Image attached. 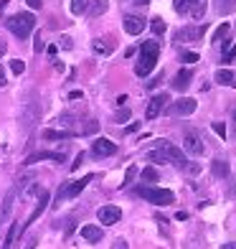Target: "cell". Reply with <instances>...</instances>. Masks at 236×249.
Listing matches in <instances>:
<instances>
[{
    "mask_svg": "<svg viewBox=\"0 0 236 249\" xmlns=\"http://www.w3.org/2000/svg\"><path fill=\"white\" fill-rule=\"evenodd\" d=\"M135 178H137V165H130V168H127V173H125V180H122V188H127Z\"/></svg>",
    "mask_w": 236,
    "mask_h": 249,
    "instance_id": "32",
    "label": "cell"
},
{
    "mask_svg": "<svg viewBox=\"0 0 236 249\" xmlns=\"http://www.w3.org/2000/svg\"><path fill=\"white\" fill-rule=\"evenodd\" d=\"M16 194H18V188H10L5 198H3V209H0V224H5L10 219V213H13V206H16Z\"/></svg>",
    "mask_w": 236,
    "mask_h": 249,
    "instance_id": "15",
    "label": "cell"
},
{
    "mask_svg": "<svg viewBox=\"0 0 236 249\" xmlns=\"http://www.w3.org/2000/svg\"><path fill=\"white\" fill-rule=\"evenodd\" d=\"M127 120H130V109H119L115 117V122H127Z\"/></svg>",
    "mask_w": 236,
    "mask_h": 249,
    "instance_id": "38",
    "label": "cell"
},
{
    "mask_svg": "<svg viewBox=\"0 0 236 249\" xmlns=\"http://www.w3.org/2000/svg\"><path fill=\"white\" fill-rule=\"evenodd\" d=\"M221 249H236V242H229V244H221Z\"/></svg>",
    "mask_w": 236,
    "mask_h": 249,
    "instance_id": "48",
    "label": "cell"
},
{
    "mask_svg": "<svg viewBox=\"0 0 236 249\" xmlns=\"http://www.w3.org/2000/svg\"><path fill=\"white\" fill-rule=\"evenodd\" d=\"M137 194L148 201V203H155V206H170L175 201V194L168 188H155V186H142Z\"/></svg>",
    "mask_w": 236,
    "mask_h": 249,
    "instance_id": "3",
    "label": "cell"
},
{
    "mask_svg": "<svg viewBox=\"0 0 236 249\" xmlns=\"http://www.w3.org/2000/svg\"><path fill=\"white\" fill-rule=\"evenodd\" d=\"M26 3H28V5L33 8V10H38V8L43 5V0H26Z\"/></svg>",
    "mask_w": 236,
    "mask_h": 249,
    "instance_id": "45",
    "label": "cell"
},
{
    "mask_svg": "<svg viewBox=\"0 0 236 249\" xmlns=\"http://www.w3.org/2000/svg\"><path fill=\"white\" fill-rule=\"evenodd\" d=\"M102 236H104L102 226H94V224L82 226V239H86L89 244H99V242H102Z\"/></svg>",
    "mask_w": 236,
    "mask_h": 249,
    "instance_id": "16",
    "label": "cell"
},
{
    "mask_svg": "<svg viewBox=\"0 0 236 249\" xmlns=\"http://www.w3.org/2000/svg\"><path fill=\"white\" fill-rule=\"evenodd\" d=\"M229 33H231V26H229V23H221V26H219L216 31H213V36H211V41H213V43H219L221 38H226Z\"/></svg>",
    "mask_w": 236,
    "mask_h": 249,
    "instance_id": "25",
    "label": "cell"
},
{
    "mask_svg": "<svg viewBox=\"0 0 236 249\" xmlns=\"http://www.w3.org/2000/svg\"><path fill=\"white\" fill-rule=\"evenodd\" d=\"M10 71H13L16 76H20V74L26 71V61H20V59H13V61H10Z\"/></svg>",
    "mask_w": 236,
    "mask_h": 249,
    "instance_id": "33",
    "label": "cell"
},
{
    "mask_svg": "<svg viewBox=\"0 0 236 249\" xmlns=\"http://www.w3.org/2000/svg\"><path fill=\"white\" fill-rule=\"evenodd\" d=\"M5 51H8V43H5V41H3V38H0V56H3V53H5Z\"/></svg>",
    "mask_w": 236,
    "mask_h": 249,
    "instance_id": "46",
    "label": "cell"
},
{
    "mask_svg": "<svg viewBox=\"0 0 236 249\" xmlns=\"http://www.w3.org/2000/svg\"><path fill=\"white\" fill-rule=\"evenodd\" d=\"M213 132H216L219 138H226V127H223V122H213Z\"/></svg>",
    "mask_w": 236,
    "mask_h": 249,
    "instance_id": "37",
    "label": "cell"
},
{
    "mask_svg": "<svg viewBox=\"0 0 236 249\" xmlns=\"http://www.w3.org/2000/svg\"><path fill=\"white\" fill-rule=\"evenodd\" d=\"M157 178H160V173H157L152 165H148V168H145V171H142V180H145V183H155Z\"/></svg>",
    "mask_w": 236,
    "mask_h": 249,
    "instance_id": "29",
    "label": "cell"
},
{
    "mask_svg": "<svg viewBox=\"0 0 236 249\" xmlns=\"http://www.w3.org/2000/svg\"><path fill=\"white\" fill-rule=\"evenodd\" d=\"M5 84V74H3V69H0V87Z\"/></svg>",
    "mask_w": 236,
    "mask_h": 249,
    "instance_id": "50",
    "label": "cell"
},
{
    "mask_svg": "<svg viewBox=\"0 0 236 249\" xmlns=\"http://www.w3.org/2000/svg\"><path fill=\"white\" fill-rule=\"evenodd\" d=\"M18 234H23V224L13 221V224H10V231H8V236H5V242H3V247H0V249H10V247H13L16 239H18Z\"/></svg>",
    "mask_w": 236,
    "mask_h": 249,
    "instance_id": "19",
    "label": "cell"
},
{
    "mask_svg": "<svg viewBox=\"0 0 236 249\" xmlns=\"http://www.w3.org/2000/svg\"><path fill=\"white\" fill-rule=\"evenodd\" d=\"M82 163H84V153H79V155H76V160L71 163V171H79V165H82Z\"/></svg>",
    "mask_w": 236,
    "mask_h": 249,
    "instance_id": "42",
    "label": "cell"
},
{
    "mask_svg": "<svg viewBox=\"0 0 236 249\" xmlns=\"http://www.w3.org/2000/svg\"><path fill=\"white\" fill-rule=\"evenodd\" d=\"M181 61H183V64H196V61H198V53H196V51H183V53H181Z\"/></svg>",
    "mask_w": 236,
    "mask_h": 249,
    "instance_id": "34",
    "label": "cell"
},
{
    "mask_svg": "<svg viewBox=\"0 0 236 249\" xmlns=\"http://www.w3.org/2000/svg\"><path fill=\"white\" fill-rule=\"evenodd\" d=\"M26 249H36V242H31V244H28Z\"/></svg>",
    "mask_w": 236,
    "mask_h": 249,
    "instance_id": "51",
    "label": "cell"
},
{
    "mask_svg": "<svg viewBox=\"0 0 236 249\" xmlns=\"http://www.w3.org/2000/svg\"><path fill=\"white\" fill-rule=\"evenodd\" d=\"M64 150L61 153H51V150H38L26 158V165H33V163H41V160H56V163H64Z\"/></svg>",
    "mask_w": 236,
    "mask_h": 249,
    "instance_id": "13",
    "label": "cell"
},
{
    "mask_svg": "<svg viewBox=\"0 0 236 249\" xmlns=\"http://www.w3.org/2000/svg\"><path fill=\"white\" fill-rule=\"evenodd\" d=\"M132 3H137V5H148L150 0H132Z\"/></svg>",
    "mask_w": 236,
    "mask_h": 249,
    "instance_id": "49",
    "label": "cell"
},
{
    "mask_svg": "<svg viewBox=\"0 0 236 249\" xmlns=\"http://www.w3.org/2000/svg\"><path fill=\"white\" fill-rule=\"evenodd\" d=\"M190 5H193V0H173V8H175V13H190Z\"/></svg>",
    "mask_w": 236,
    "mask_h": 249,
    "instance_id": "26",
    "label": "cell"
},
{
    "mask_svg": "<svg viewBox=\"0 0 236 249\" xmlns=\"http://www.w3.org/2000/svg\"><path fill=\"white\" fill-rule=\"evenodd\" d=\"M157 148H160V150L168 155V160H170L175 168H185V165H188L183 150H181V148H175L173 142H168V140H157Z\"/></svg>",
    "mask_w": 236,
    "mask_h": 249,
    "instance_id": "6",
    "label": "cell"
},
{
    "mask_svg": "<svg viewBox=\"0 0 236 249\" xmlns=\"http://www.w3.org/2000/svg\"><path fill=\"white\" fill-rule=\"evenodd\" d=\"M82 97H84L82 92H71V94H69V99H82Z\"/></svg>",
    "mask_w": 236,
    "mask_h": 249,
    "instance_id": "47",
    "label": "cell"
},
{
    "mask_svg": "<svg viewBox=\"0 0 236 249\" xmlns=\"http://www.w3.org/2000/svg\"><path fill=\"white\" fill-rule=\"evenodd\" d=\"M211 173H213V178H229L231 168H229V163L223 160V158H216V160L211 163Z\"/></svg>",
    "mask_w": 236,
    "mask_h": 249,
    "instance_id": "18",
    "label": "cell"
},
{
    "mask_svg": "<svg viewBox=\"0 0 236 249\" xmlns=\"http://www.w3.org/2000/svg\"><path fill=\"white\" fill-rule=\"evenodd\" d=\"M38 120H41V107L36 105V102H28V105L20 109V124H23L26 130H31Z\"/></svg>",
    "mask_w": 236,
    "mask_h": 249,
    "instance_id": "7",
    "label": "cell"
},
{
    "mask_svg": "<svg viewBox=\"0 0 236 249\" xmlns=\"http://www.w3.org/2000/svg\"><path fill=\"white\" fill-rule=\"evenodd\" d=\"M203 33H206V26H185L175 33V41H198V38H203Z\"/></svg>",
    "mask_w": 236,
    "mask_h": 249,
    "instance_id": "12",
    "label": "cell"
},
{
    "mask_svg": "<svg viewBox=\"0 0 236 249\" xmlns=\"http://www.w3.org/2000/svg\"><path fill=\"white\" fill-rule=\"evenodd\" d=\"M150 28H152L155 36H163V33H165V20L163 18H152L150 20Z\"/></svg>",
    "mask_w": 236,
    "mask_h": 249,
    "instance_id": "31",
    "label": "cell"
},
{
    "mask_svg": "<svg viewBox=\"0 0 236 249\" xmlns=\"http://www.w3.org/2000/svg\"><path fill=\"white\" fill-rule=\"evenodd\" d=\"M107 10V0H89V18H97V16H102Z\"/></svg>",
    "mask_w": 236,
    "mask_h": 249,
    "instance_id": "23",
    "label": "cell"
},
{
    "mask_svg": "<svg viewBox=\"0 0 236 249\" xmlns=\"http://www.w3.org/2000/svg\"><path fill=\"white\" fill-rule=\"evenodd\" d=\"M229 198H234V201H236V178L229 183Z\"/></svg>",
    "mask_w": 236,
    "mask_h": 249,
    "instance_id": "44",
    "label": "cell"
},
{
    "mask_svg": "<svg viewBox=\"0 0 236 249\" xmlns=\"http://www.w3.org/2000/svg\"><path fill=\"white\" fill-rule=\"evenodd\" d=\"M213 5H216L219 16H231L236 10V0H213Z\"/></svg>",
    "mask_w": 236,
    "mask_h": 249,
    "instance_id": "22",
    "label": "cell"
},
{
    "mask_svg": "<svg viewBox=\"0 0 236 249\" xmlns=\"http://www.w3.org/2000/svg\"><path fill=\"white\" fill-rule=\"evenodd\" d=\"M231 59H236V43L231 49H226V53H223V61H231Z\"/></svg>",
    "mask_w": 236,
    "mask_h": 249,
    "instance_id": "40",
    "label": "cell"
},
{
    "mask_svg": "<svg viewBox=\"0 0 236 249\" xmlns=\"http://www.w3.org/2000/svg\"><path fill=\"white\" fill-rule=\"evenodd\" d=\"M206 5H208V0H193V5H190V16H193L196 20H201L206 16Z\"/></svg>",
    "mask_w": 236,
    "mask_h": 249,
    "instance_id": "24",
    "label": "cell"
},
{
    "mask_svg": "<svg viewBox=\"0 0 236 249\" xmlns=\"http://www.w3.org/2000/svg\"><path fill=\"white\" fill-rule=\"evenodd\" d=\"M213 79H216V84H223V87H236V74L231 69H219L216 74H213Z\"/></svg>",
    "mask_w": 236,
    "mask_h": 249,
    "instance_id": "20",
    "label": "cell"
},
{
    "mask_svg": "<svg viewBox=\"0 0 236 249\" xmlns=\"http://www.w3.org/2000/svg\"><path fill=\"white\" fill-rule=\"evenodd\" d=\"M112 249H130V244H127V239H115V244H112Z\"/></svg>",
    "mask_w": 236,
    "mask_h": 249,
    "instance_id": "39",
    "label": "cell"
},
{
    "mask_svg": "<svg viewBox=\"0 0 236 249\" xmlns=\"http://www.w3.org/2000/svg\"><path fill=\"white\" fill-rule=\"evenodd\" d=\"M59 124L69 127V124H74V117H71V115H61V117H59Z\"/></svg>",
    "mask_w": 236,
    "mask_h": 249,
    "instance_id": "41",
    "label": "cell"
},
{
    "mask_svg": "<svg viewBox=\"0 0 236 249\" xmlns=\"http://www.w3.org/2000/svg\"><path fill=\"white\" fill-rule=\"evenodd\" d=\"M92 46H94V53H102V56L112 53V43H104L102 38H97V41L92 43Z\"/></svg>",
    "mask_w": 236,
    "mask_h": 249,
    "instance_id": "27",
    "label": "cell"
},
{
    "mask_svg": "<svg viewBox=\"0 0 236 249\" xmlns=\"http://www.w3.org/2000/svg\"><path fill=\"white\" fill-rule=\"evenodd\" d=\"M97 219H99V224L112 226V224H117L122 219V209H117V206H102L97 211Z\"/></svg>",
    "mask_w": 236,
    "mask_h": 249,
    "instance_id": "11",
    "label": "cell"
},
{
    "mask_svg": "<svg viewBox=\"0 0 236 249\" xmlns=\"http://www.w3.org/2000/svg\"><path fill=\"white\" fill-rule=\"evenodd\" d=\"M122 26H125V31L130 33V36H140V33L145 31V26H148V20L140 18V16H125Z\"/></svg>",
    "mask_w": 236,
    "mask_h": 249,
    "instance_id": "14",
    "label": "cell"
},
{
    "mask_svg": "<svg viewBox=\"0 0 236 249\" xmlns=\"http://www.w3.org/2000/svg\"><path fill=\"white\" fill-rule=\"evenodd\" d=\"M170 102V97H168L165 92H160V94H155L150 102H148V109H145V117L148 120H155V117H160V112L165 109V105Z\"/></svg>",
    "mask_w": 236,
    "mask_h": 249,
    "instance_id": "8",
    "label": "cell"
},
{
    "mask_svg": "<svg viewBox=\"0 0 236 249\" xmlns=\"http://www.w3.org/2000/svg\"><path fill=\"white\" fill-rule=\"evenodd\" d=\"M196 107H198V102L193 97H181L178 102H173L170 112L178 115V117H188V115H193V112H196Z\"/></svg>",
    "mask_w": 236,
    "mask_h": 249,
    "instance_id": "9",
    "label": "cell"
},
{
    "mask_svg": "<svg viewBox=\"0 0 236 249\" xmlns=\"http://www.w3.org/2000/svg\"><path fill=\"white\" fill-rule=\"evenodd\" d=\"M92 178H94V176H84L82 180H69V183H64V186L59 188V194H56V206H59V203H64V201H69V198H76V196L86 188V183H89Z\"/></svg>",
    "mask_w": 236,
    "mask_h": 249,
    "instance_id": "4",
    "label": "cell"
},
{
    "mask_svg": "<svg viewBox=\"0 0 236 249\" xmlns=\"http://www.w3.org/2000/svg\"><path fill=\"white\" fill-rule=\"evenodd\" d=\"M79 132H71V130H43V138L46 140H69V138H76Z\"/></svg>",
    "mask_w": 236,
    "mask_h": 249,
    "instance_id": "21",
    "label": "cell"
},
{
    "mask_svg": "<svg viewBox=\"0 0 236 249\" xmlns=\"http://www.w3.org/2000/svg\"><path fill=\"white\" fill-rule=\"evenodd\" d=\"M84 10H89V0H71V13L82 16Z\"/></svg>",
    "mask_w": 236,
    "mask_h": 249,
    "instance_id": "28",
    "label": "cell"
},
{
    "mask_svg": "<svg viewBox=\"0 0 236 249\" xmlns=\"http://www.w3.org/2000/svg\"><path fill=\"white\" fill-rule=\"evenodd\" d=\"M43 49H46V46H43V41H41V33H38V36H36V46H33V51H36V53H41Z\"/></svg>",
    "mask_w": 236,
    "mask_h": 249,
    "instance_id": "43",
    "label": "cell"
},
{
    "mask_svg": "<svg viewBox=\"0 0 236 249\" xmlns=\"http://www.w3.org/2000/svg\"><path fill=\"white\" fill-rule=\"evenodd\" d=\"M148 160H152V163H170V160H168V155H165L160 148H157V150H150V153H148Z\"/></svg>",
    "mask_w": 236,
    "mask_h": 249,
    "instance_id": "30",
    "label": "cell"
},
{
    "mask_svg": "<svg viewBox=\"0 0 236 249\" xmlns=\"http://www.w3.org/2000/svg\"><path fill=\"white\" fill-rule=\"evenodd\" d=\"M92 153H94L97 158H109V155L117 153V145L112 142V140H107V138H97V140L92 142Z\"/></svg>",
    "mask_w": 236,
    "mask_h": 249,
    "instance_id": "10",
    "label": "cell"
},
{
    "mask_svg": "<svg viewBox=\"0 0 236 249\" xmlns=\"http://www.w3.org/2000/svg\"><path fill=\"white\" fill-rule=\"evenodd\" d=\"M183 150L188 155H203L206 153V145L201 140V135L196 130H185L183 132Z\"/></svg>",
    "mask_w": 236,
    "mask_h": 249,
    "instance_id": "5",
    "label": "cell"
},
{
    "mask_svg": "<svg viewBox=\"0 0 236 249\" xmlns=\"http://www.w3.org/2000/svg\"><path fill=\"white\" fill-rule=\"evenodd\" d=\"M97 130H99V124H97L94 120H89L86 127H82V135H92V132H97Z\"/></svg>",
    "mask_w": 236,
    "mask_h": 249,
    "instance_id": "35",
    "label": "cell"
},
{
    "mask_svg": "<svg viewBox=\"0 0 236 249\" xmlns=\"http://www.w3.org/2000/svg\"><path fill=\"white\" fill-rule=\"evenodd\" d=\"M190 79H193L190 69H181V71L175 74V79H173V89H178V92H185V89L190 87Z\"/></svg>",
    "mask_w": 236,
    "mask_h": 249,
    "instance_id": "17",
    "label": "cell"
},
{
    "mask_svg": "<svg viewBox=\"0 0 236 249\" xmlns=\"http://www.w3.org/2000/svg\"><path fill=\"white\" fill-rule=\"evenodd\" d=\"M157 53H160V43L157 41H145L140 49V61L135 64V74L137 76H148L155 64H157Z\"/></svg>",
    "mask_w": 236,
    "mask_h": 249,
    "instance_id": "1",
    "label": "cell"
},
{
    "mask_svg": "<svg viewBox=\"0 0 236 249\" xmlns=\"http://www.w3.org/2000/svg\"><path fill=\"white\" fill-rule=\"evenodd\" d=\"M59 46H61V49H66V51H69V49H74L71 36H61V38H59Z\"/></svg>",
    "mask_w": 236,
    "mask_h": 249,
    "instance_id": "36",
    "label": "cell"
},
{
    "mask_svg": "<svg viewBox=\"0 0 236 249\" xmlns=\"http://www.w3.org/2000/svg\"><path fill=\"white\" fill-rule=\"evenodd\" d=\"M5 28L13 33L16 38L23 41L33 33V28H36V18H33V13H16L5 20Z\"/></svg>",
    "mask_w": 236,
    "mask_h": 249,
    "instance_id": "2",
    "label": "cell"
}]
</instances>
